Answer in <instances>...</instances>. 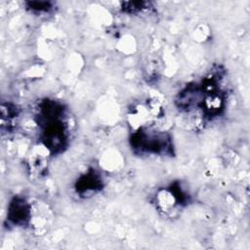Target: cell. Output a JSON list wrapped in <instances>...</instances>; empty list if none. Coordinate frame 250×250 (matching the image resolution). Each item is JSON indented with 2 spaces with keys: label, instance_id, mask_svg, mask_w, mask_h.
I'll return each instance as SVG.
<instances>
[{
  "label": "cell",
  "instance_id": "8",
  "mask_svg": "<svg viewBox=\"0 0 250 250\" xmlns=\"http://www.w3.org/2000/svg\"><path fill=\"white\" fill-rule=\"evenodd\" d=\"M20 109L12 103H2L1 104V130L10 132L17 124Z\"/></svg>",
  "mask_w": 250,
  "mask_h": 250
},
{
  "label": "cell",
  "instance_id": "5",
  "mask_svg": "<svg viewBox=\"0 0 250 250\" xmlns=\"http://www.w3.org/2000/svg\"><path fill=\"white\" fill-rule=\"evenodd\" d=\"M31 202L25 197L16 195L7 209V223L13 227H29Z\"/></svg>",
  "mask_w": 250,
  "mask_h": 250
},
{
  "label": "cell",
  "instance_id": "9",
  "mask_svg": "<svg viewBox=\"0 0 250 250\" xmlns=\"http://www.w3.org/2000/svg\"><path fill=\"white\" fill-rule=\"evenodd\" d=\"M149 7V3L145 1H138V2H124L122 3V10L126 13L130 14H138L144 12Z\"/></svg>",
  "mask_w": 250,
  "mask_h": 250
},
{
  "label": "cell",
  "instance_id": "2",
  "mask_svg": "<svg viewBox=\"0 0 250 250\" xmlns=\"http://www.w3.org/2000/svg\"><path fill=\"white\" fill-rule=\"evenodd\" d=\"M164 114L161 103L155 98L146 99L133 105L128 113V121L134 131L152 127Z\"/></svg>",
  "mask_w": 250,
  "mask_h": 250
},
{
  "label": "cell",
  "instance_id": "3",
  "mask_svg": "<svg viewBox=\"0 0 250 250\" xmlns=\"http://www.w3.org/2000/svg\"><path fill=\"white\" fill-rule=\"evenodd\" d=\"M188 194L179 183L173 184L169 188H159L154 195L155 209L164 216H171L182 205L186 203Z\"/></svg>",
  "mask_w": 250,
  "mask_h": 250
},
{
  "label": "cell",
  "instance_id": "6",
  "mask_svg": "<svg viewBox=\"0 0 250 250\" xmlns=\"http://www.w3.org/2000/svg\"><path fill=\"white\" fill-rule=\"evenodd\" d=\"M53 221V213L45 202L35 201L31 203V215L29 228L36 234H43L51 226Z\"/></svg>",
  "mask_w": 250,
  "mask_h": 250
},
{
  "label": "cell",
  "instance_id": "10",
  "mask_svg": "<svg viewBox=\"0 0 250 250\" xmlns=\"http://www.w3.org/2000/svg\"><path fill=\"white\" fill-rule=\"evenodd\" d=\"M26 8L34 13H48L52 10L53 5L51 2L46 1H31L26 3Z\"/></svg>",
  "mask_w": 250,
  "mask_h": 250
},
{
  "label": "cell",
  "instance_id": "1",
  "mask_svg": "<svg viewBox=\"0 0 250 250\" xmlns=\"http://www.w3.org/2000/svg\"><path fill=\"white\" fill-rule=\"evenodd\" d=\"M130 143L133 149L142 154H172L173 146L171 136L166 132L153 130L151 127L141 128L134 131Z\"/></svg>",
  "mask_w": 250,
  "mask_h": 250
},
{
  "label": "cell",
  "instance_id": "4",
  "mask_svg": "<svg viewBox=\"0 0 250 250\" xmlns=\"http://www.w3.org/2000/svg\"><path fill=\"white\" fill-rule=\"evenodd\" d=\"M51 152L41 143L30 148L26 155L25 167L29 177L33 180L42 178L49 166V157Z\"/></svg>",
  "mask_w": 250,
  "mask_h": 250
},
{
  "label": "cell",
  "instance_id": "7",
  "mask_svg": "<svg viewBox=\"0 0 250 250\" xmlns=\"http://www.w3.org/2000/svg\"><path fill=\"white\" fill-rule=\"evenodd\" d=\"M103 187L101 176L93 169L84 173L79 177L75 184L76 192L80 195H86L100 190Z\"/></svg>",
  "mask_w": 250,
  "mask_h": 250
}]
</instances>
